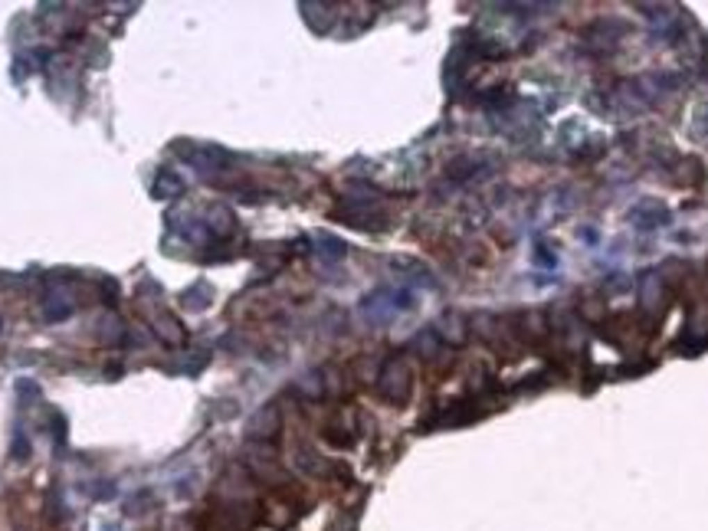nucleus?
Here are the masks:
<instances>
[{"mask_svg": "<svg viewBox=\"0 0 708 531\" xmlns=\"http://www.w3.org/2000/svg\"><path fill=\"white\" fill-rule=\"evenodd\" d=\"M381 393L394 404H404L410 397V387H413V370H410V361L404 354H394L387 358V364L381 368V381H377Z\"/></svg>", "mask_w": 708, "mask_h": 531, "instance_id": "nucleus-1", "label": "nucleus"}, {"mask_svg": "<svg viewBox=\"0 0 708 531\" xmlns=\"http://www.w3.org/2000/svg\"><path fill=\"white\" fill-rule=\"evenodd\" d=\"M187 161L194 164L200 174H213V171H223L227 164H230V154L223 148H217V145H197V148H184L181 151Z\"/></svg>", "mask_w": 708, "mask_h": 531, "instance_id": "nucleus-2", "label": "nucleus"}, {"mask_svg": "<svg viewBox=\"0 0 708 531\" xmlns=\"http://www.w3.org/2000/svg\"><path fill=\"white\" fill-rule=\"evenodd\" d=\"M279 430H282V414H279L276 404H266L263 410H256V416L249 420V439H259V443L276 439Z\"/></svg>", "mask_w": 708, "mask_h": 531, "instance_id": "nucleus-3", "label": "nucleus"}, {"mask_svg": "<svg viewBox=\"0 0 708 531\" xmlns=\"http://www.w3.org/2000/svg\"><path fill=\"white\" fill-rule=\"evenodd\" d=\"M184 190V181L177 177L174 171H167V168H161V171L154 174V181H151V194L158 197V200H167V197H177Z\"/></svg>", "mask_w": 708, "mask_h": 531, "instance_id": "nucleus-4", "label": "nucleus"}, {"mask_svg": "<svg viewBox=\"0 0 708 531\" xmlns=\"http://www.w3.org/2000/svg\"><path fill=\"white\" fill-rule=\"evenodd\" d=\"M236 223H233V213L227 207H210L207 210V220H204V230L213 233V236H227Z\"/></svg>", "mask_w": 708, "mask_h": 531, "instance_id": "nucleus-5", "label": "nucleus"}, {"mask_svg": "<svg viewBox=\"0 0 708 531\" xmlns=\"http://www.w3.org/2000/svg\"><path fill=\"white\" fill-rule=\"evenodd\" d=\"M154 332H158V338H164L167 345H181V341H184V328H181V322H177L174 315H161L158 325H154Z\"/></svg>", "mask_w": 708, "mask_h": 531, "instance_id": "nucleus-6", "label": "nucleus"}, {"mask_svg": "<svg viewBox=\"0 0 708 531\" xmlns=\"http://www.w3.org/2000/svg\"><path fill=\"white\" fill-rule=\"evenodd\" d=\"M299 387H302V393H308L312 400H315V397H322V381H318V374H308Z\"/></svg>", "mask_w": 708, "mask_h": 531, "instance_id": "nucleus-7", "label": "nucleus"}]
</instances>
